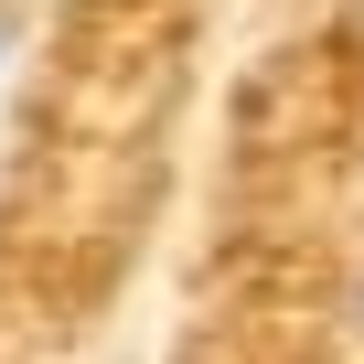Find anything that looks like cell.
Returning a JSON list of instances; mask_svg holds the SVG:
<instances>
[{
    "label": "cell",
    "instance_id": "6da1fadb",
    "mask_svg": "<svg viewBox=\"0 0 364 364\" xmlns=\"http://www.w3.org/2000/svg\"><path fill=\"white\" fill-rule=\"evenodd\" d=\"M11 43H22V11H0V65H11Z\"/></svg>",
    "mask_w": 364,
    "mask_h": 364
},
{
    "label": "cell",
    "instance_id": "7a4b0ae2",
    "mask_svg": "<svg viewBox=\"0 0 364 364\" xmlns=\"http://www.w3.org/2000/svg\"><path fill=\"white\" fill-rule=\"evenodd\" d=\"M353 321H364V279H353Z\"/></svg>",
    "mask_w": 364,
    "mask_h": 364
}]
</instances>
